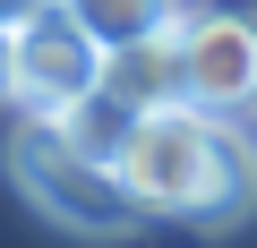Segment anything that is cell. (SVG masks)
Wrapping results in <instances>:
<instances>
[{
  "label": "cell",
  "mask_w": 257,
  "mask_h": 248,
  "mask_svg": "<svg viewBox=\"0 0 257 248\" xmlns=\"http://www.w3.org/2000/svg\"><path fill=\"white\" fill-rule=\"evenodd\" d=\"M0 103H9V26H0Z\"/></svg>",
  "instance_id": "cell-9"
},
{
  "label": "cell",
  "mask_w": 257,
  "mask_h": 248,
  "mask_svg": "<svg viewBox=\"0 0 257 248\" xmlns=\"http://www.w3.org/2000/svg\"><path fill=\"white\" fill-rule=\"evenodd\" d=\"M60 9L103 43V52H120V43H146V35H163L172 18H180V0H60Z\"/></svg>",
  "instance_id": "cell-7"
},
{
  "label": "cell",
  "mask_w": 257,
  "mask_h": 248,
  "mask_svg": "<svg viewBox=\"0 0 257 248\" xmlns=\"http://www.w3.org/2000/svg\"><path fill=\"white\" fill-rule=\"evenodd\" d=\"M43 0H0V26H18V18H35Z\"/></svg>",
  "instance_id": "cell-8"
},
{
  "label": "cell",
  "mask_w": 257,
  "mask_h": 248,
  "mask_svg": "<svg viewBox=\"0 0 257 248\" xmlns=\"http://www.w3.org/2000/svg\"><path fill=\"white\" fill-rule=\"evenodd\" d=\"M9 180H18V197L43 222L77 231V239H128V231L146 222L138 197L120 188V171L94 163V154H77L52 120H35V111H26V129L9 137Z\"/></svg>",
  "instance_id": "cell-2"
},
{
  "label": "cell",
  "mask_w": 257,
  "mask_h": 248,
  "mask_svg": "<svg viewBox=\"0 0 257 248\" xmlns=\"http://www.w3.org/2000/svg\"><path fill=\"white\" fill-rule=\"evenodd\" d=\"M52 129L77 146V154H94V163H111L120 146H128V129H138V103H120L111 86H86L69 111H52Z\"/></svg>",
  "instance_id": "cell-6"
},
{
  "label": "cell",
  "mask_w": 257,
  "mask_h": 248,
  "mask_svg": "<svg viewBox=\"0 0 257 248\" xmlns=\"http://www.w3.org/2000/svg\"><path fill=\"white\" fill-rule=\"evenodd\" d=\"M103 86H111L120 103H138V111H155V103H180L172 26H163V35H146V43H120V52H103Z\"/></svg>",
  "instance_id": "cell-5"
},
{
  "label": "cell",
  "mask_w": 257,
  "mask_h": 248,
  "mask_svg": "<svg viewBox=\"0 0 257 248\" xmlns=\"http://www.w3.org/2000/svg\"><path fill=\"white\" fill-rule=\"evenodd\" d=\"M86 86H103V43L60 9V0H43L35 18L9 26V103H26L35 120H52Z\"/></svg>",
  "instance_id": "cell-4"
},
{
  "label": "cell",
  "mask_w": 257,
  "mask_h": 248,
  "mask_svg": "<svg viewBox=\"0 0 257 248\" xmlns=\"http://www.w3.org/2000/svg\"><path fill=\"white\" fill-rule=\"evenodd\" d=\"M120 188L138 197V214H189V222H240L257 205V146L214 111L189 103H155L138 111L128 146L111 154Z\"/></svg>",
  "instance_id": "cell-1"
},
{
  "label": "cell",
  "mask_w": 257,
  "mask_h": 248,
  "mask_svg": "<svg viewBox=\"0 0 257 248\" xmlns=\"http://www.w3.org/2000/svg\"><path fill=\"white\" fill-rule=\"evenodd\" d=\"M172 60H180V103L240 120L257 111V18L231 9H180L172 18Z\"/></svg>",
  "instance_id": "cell-3"
}]
</instances>
